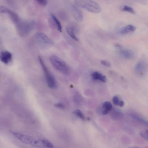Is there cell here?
Wrapping results in <instances>:
<instances>
[{
  "label": "cell",
  "mask_w": 148,
  "mask_h": 148,
  "mask_svg": "<svg viewBox=\"0 0 148 148\" xmlns=\"http://www.w3.org/2000/svg\"></svg>",
  "instance_id": "4316f807"
},
{
  "label": "cell",
  "mask_w": 148,
  "mask_h": 148,
  "mask_svg": "<svg viewBox=\"0 0 148 148\" xmlns=\"http://www.w3.org/2000/svg\"><path fill=\"white\" fill-rule=\"evenodd\" d=\"M136 27L134 26L129 25L122 28L120 31V33L122 34H125L130 32H134Z\"/></svg>",
  "instance_id": "4fadbf2b"
},
{
  "label": "cell",
  "mask_w": 148,
  "mask_h": 148,
  "mask_svg": "<svg viewBox=\"0 0 148 148\" xmlns=\"http://www.w3.org/2000/svg\"><path fill=\"white\" fill-rule=\"evenodd\" d=\"M0 13L7 14L9 16L11 21L15 24L21 20L18 15L16 12L5 6H0Z\"/></svg>",
  "instance_id": "52a82bcc"
},
{
  "label": "cell",
  "mask_w": 148,
  "mask_h": 148,
  "mask_svg": "<svg viewBox=\"0 0 148 148\" xmlns=\"http://www.w3.org/2000/svg\"><path fill=\"white\" fill-rule=\"evenodd\" d=\"M140 135L144 138L147 140V137H146L145 135H144L143 133H140Z\"/></svg>",
  "instance_id": "484cf974"
},
{
  "label": "cell",
  "mask_w": 148,
  "mask_h": 148,
  "mask_svg": "<svg viewBox=\"0 0 148 148\" xmlns=\"http://www.w3.org/2000/svg\"><path fill=\"white\" fill-rule=\"evenodd\" d=\"M35 38L38 45L43 49L49 47L53 44L52 40L42 33H37L36 35Z\"/></svg>",
  "instance_id": "5b68a950"
},
{
  "label": "cell",
  "mask_w": 148,
  "mask_h": 148,
  "mask_svg": "<svg viewBox=\"0 0 148 148\" xmlns=\"http://www.w3.org/2000/svg\"><path fill=\"white\" fill-rule=\"evenodd\" d=\"M146 69V65L143 61H140L136 64L135 70L136 73L140 75H143Z\"/></svg>",
  "instance_id": "8fae6325"
},
{
  "label": "cell",
  "mask_w": 148,
  "mask_h": 148,
  "mask_svg": "<svg viewBox=\"0 0 148 148\" xmlns=\"http://www.w3.org/2000/svg\"><path fill=\"white\" fill-rule=\"evenodd\" d=\"M15 25L18 33L21 36H25L32 30L34 27V23L32 21L21 20Z\"/></svg>",
  "instance_id": "277c9868"
},
{
  "label": "cell",
  "mask_w": 148,
  "mask_h": 148,
  "mask_svg": "<svg viewBox=\"0 0 148 148\" xmlns=\"http://www.w3.org/2000/svg\"><path fill=\"white\" fill-rule=\"evenodd\" d=\"M10 132L16 138L22 143L32 145L35 139L31 136L10 130Z\"/></svg>",
  "instance_id": "8992f818"
},
{
  "label": "cell",
  "mask_w": 148,
  "mask_h": 148,
  "mask_svg": "<svg viewBox=\"0 0 148 148\" xmlns=\"http://www.w3.org/2000/svg\"><path fill=\"white\" fill-rule=\"evenodd\" d=\"M55 106L56 107L61 109H63L64 108V105L63 104L60 103L56 104L55 105Z\"/></svg>",
  "instance_id": "603a6c76"
},
{
  "label": "cell",
  "mask_w": 148,
  "mask_h": 148,
  "mask_svg": "<svg viewBox=\"0 0 148 148\" xmlns=\"http://www.w3.org/2000/svg\"><path fill=\"white\" fill-rule=\"evenodd\" d=\"M66 31L69 36L75 41L79 40L77 36L78 27L75 23H71L69 24L66 28Z\"/></svg>",
  "instance_id": "ba28073f"
},
{
  "label": "cell",
  "mask_w": 148,
  "mask_h": 148,
  "mask_svg": "<svg viewBox=\"0 0 148 148\" xmlns=\"http://www.w3.org/2000/svg\"><path fill=\"white\" fill-rule=\"evenodd\" d=\"M91 75L94 80H99L103 82H105L106 81V77L98 72H93L91 73Z\"/></svg>",
  "instance_id": "7c38bea8"
},
{
  "label": "cell",
  "mask_w": 148,
  "mask_h": 148,
  "mask_svg": "<svg viewBox=\"0 0 148 148\" xmlns=\"http://www.w3.org/2000/svg\"><path fill=\"white\" fill-rule=\"evenodd\" d=\"M71 14L77 22L82 21L83 16L81 11L75 5H72L71 7Z\"/></svg>",
  "instance_id": "9c48e42d"
},
{
  "label": "cell",
  "mask_w": 148,
  "mask_h": 148,
  "mask_svg": "<svg viewBox=\"0 0 148 148\" xmlns=\"http://www.w3.org/2000/svg\"><path fill=\"white\" fill-rule=\"evenodd\" d=\"M114 46L115 47L118 48L120 50L122 48V46L120 44L118 43L115 44L114 45Z\"/></svg>",
  "instance_id": "cb8c5ba5"
},
{
  "label": "cell",
  "mask_w": 148,
  "mask_h": 148,
  "mask_svg": "<svg viewBox=\"0 0 148 148\" xmlns=\"http://www.w3.org/2000/svg\"><path fill=\"white\" fill-rule=\"evenodd\" d=\"M41 140L45 147L48 148L54 147L53 144L48 140L46 139H43Z\"/></svg>",
  "instance_id": "ac0fdd59"
},
{
  "label": "cell",
  "mask_w": 148,
  "mask_h": 148,
  "mask_svg": "<svg viewBox=\"0 0 148 148\" xmlns=\"http://www.w3.org/2000/svg\"><path fill=\"white\" fill-rule=\"evenodd\" d=\"M121 10L123 11L128 12L132 14H135V13L134 10L132 7L127 5L123 6L121 8Z\"/></svg>",
  "instance_id": "e0dca14e"
},
{
  "label": "cell",
  "mask_w": 148,
  "mask_h": 148,
  "mask_svg": "<svg viewBox=\"0 0 148 148\" xmlns=\"http://www.w3.org/2000/svg\"><path fill=\"white\" fill-rule=\"evenodd\" d=\"M50 60L53 67L60 72L66 75L69 74L70 69L68 66L60 57L53 55L50 57Z\"/></svg>",
  "instance_id": "7a4b0ae2"
},
{
  "label": "cell",
  "mask_w": 148,
  "mask_h": 148,
  "mask_svg": "<svg viewBox=\"0 0 148 148\" xmlns=\"http://www.w3.org/2000/svg\"><path fill=\"white\" fill-rule=\"evenodd\" d=\"M112 101L115 105H119L120 101L118 97L116 96H114L112 99Z\"/></svg>",
  "instance_id": "ffe728a7"
},
{
  "label": "cell",
  "mask_w": 148,
  "mask_h": 148,
  "mask_svg": "<svg viewBox=\"0 0 148 148\" xmlns=\"http://www.w3.org/2000/svg\"><path fill=\"white\" fill-rule=\"evenodd\" d=\"M100 63L103 65L107 67H110L111 66L110 63L106 60H102L100 61Z\"/></svg>",
  "instance_id": "44dd1931"
},
{
  "label": "cell",
  "mask_w": 148,
  "mask_h": 148,
  "mask_svg": "<svg viewBox=\"0 0 148 148\" xmlns=\"http://www.w3.org/2000/svg\"><path fill=\"white\" fill-rule=\"evenodd\" d=\"M102 106L104 109L102 113L103 115L108 114L112 108V105L111 103L108 101H106L104 102Z\"/></svg>",
  "instance_id": "9a60e30c"
},
{
  "label": "cell",
  "mask_w": 148,
  "mask_h": 148,
  "mask_svg": "<svg viewBox=\"0 0 148 148\" xmlns=\"http://www.w3.org/2000/svg\"><path fill=\"white\" fill-rule=\"evenodd\" d=\"M74 113L83 120H85V117L82 112L79 110H76L73 112Z\"/></svg>",
  "instance_id": "d6986e66"
},
{
  "label": "cell",
  "mask_w": 148,
  "mask_h": 148,
  "mask_svg": "<svg viewBox=\"0 0 148 148\" xmlns=\"http://www.w3.org/2000/svg\"><path fill=\"white\" fill-rule=\"evenodd\" d=\"M74 3L76 6L91 12L98 13L101 10L99 4L92 0H75Z\"/></svg>",
  "instance_id": "6da1fadb"
},
{
  "label": "cell",
  "mask_w": 148,
  "mask_h": 148,
  "mask_svg": "<svg viewBox=\"0 0 148 148\" xmlns=\"http://www.w3.org/2000/svg\"><path fill=\"white\" fill-rule=\"evenodd\" d=\"M120 53L121 56L124 58L129 59L133 57V54L132 51L128 49H120Z\"/></svg>",
  "instance_id": "5bb4252c"
},
{
  "label": "cell",
  "mask_w": 148,
  "mask_h": 148,
  "mask_svg": "<svg viewBox=\"0 0 148 148\" xmlns=\"http://www.w3.org/2000/svg\"><path fill=\"white\" fill-rule=\"evenodd\" d=\"M38 59L41 64L45 76L46 82L48 86L50 88L54 89L57 87L56 79L47 68L41 57L38 56Z\"/></svg>",
  "instance_id": "3957f363"
},
{
  "label": "cell",
  "mask_w": 148,
  "mask_h": 148,
  "mask_svg": "<svg viewBox=\"0 0 148 148\" xmlns=\"http://www.w3.org/2000/svg\"><path fill=\"white\" fill-rule=\"evenodd\" d=\"M36 1L42 6H45L47 4V0H36Z\"/></svg>",
  "instance_id": "7402d4cb"
},
{
  "label": "cell",
  "mask_w": 148,
  "mask_h": 148,
  "mask_svg": "<svg viewBox=\"0 0 148 148\" xmlns=\"http://www.w3.org/2000/svg\"><path fill=\"white\" fill-rule=\"evenodd\" d=\"M51 15L55 23L58 30L60 32H62V27L60 22L54 15L52 14Z\"/></svg>",
  "instance_id": "2e32d148"
},
{
  "label": "cell",
  "mask_w": 148,
  "mask_h": 148,
  "mask_svg": "<svg viewBox=\"0 0 148 148\" xmlns=\"http://www.w3.org/2000/svg\"><path fill=\"white\" fill-rule=\"evenodd\" d=\"M12 59V55L8 51H5L0 53V60L4 64H7L10 63Z\"/></svg>",
  "instance_id": "30bf717a"
},
{
  "label": "cell",
  "mask_w": 148,
  "mask_h": 148,
  "mask_svg": "<svg viewBox=\"0 0 148 148\" xmlns=\"http://www.w3.org/2000/svg\"><path fill=\"white\" fill-rule=\"evenodd\" d=\"M119 105L120 107H123L124 105V102L123 101H121L119 103Z\"/></svg>",
  "instance_id": "d4e9b609"
}]
</instances>
